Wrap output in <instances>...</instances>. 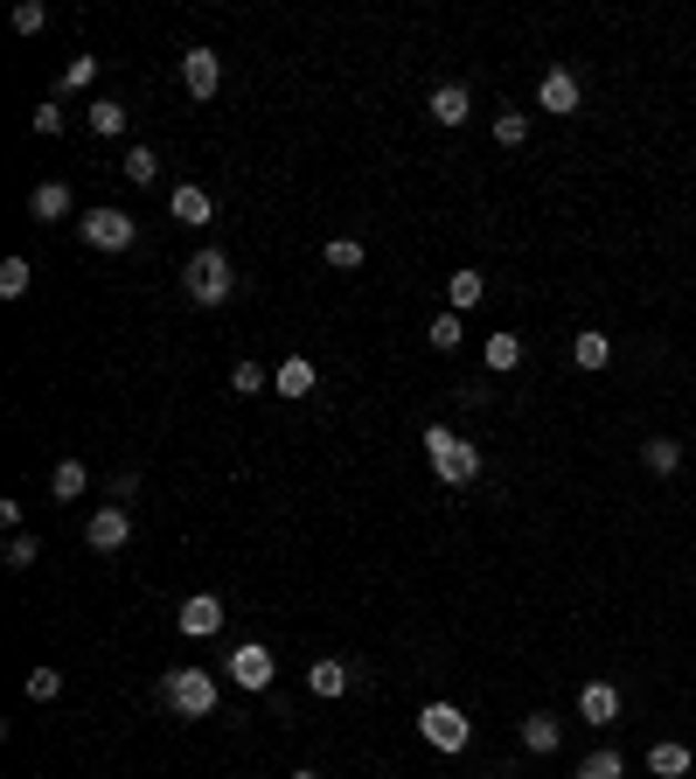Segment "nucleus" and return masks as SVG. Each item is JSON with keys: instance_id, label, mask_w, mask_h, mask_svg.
<instances>
[{"instance_id": "nucleus-14", "label": "nucleus", "mask_w": 696, "mask_h": 779, "mask_svg": "<svg viewBox=\"0 0 696 779\" xmlns=\"http://www.w3.org/2000/svg\"><path fill=\"white\" fill-rule=\"evenodd\" d=\"M578 717L599 724V731H606V724H621V689H613V682H585L578 689Z\"/></svg>"}, {"instance_id": "nucleus-13", "label": "nucleus", "mask_w": 696, "mask_h": 779, "mask_svg": "<svg viewBox=\"0 0 696 779\" xmlns=\"http://www.w3.org/2000/svg\"><path fill=\"white\" fill-rule=\"evenodd\" d=\"M70 210H77L70 181H36V189H29V216H36V223H63Z\"/></svg>"}, {"instance_id": "nucleus-23", "label": "nucleus", "mask_w": 696, "mask_h": 779, "mask_svg": "<svg viewBox=\"0 0 696 779\" xmlns=\"http://www.w3.org/2000/svg\"><path fill=\"white\" fill-rule=\"evenodd\" d=\"M640 466H648L655 480H668L683 466V446H676V438H648V446H640Z\"/></svg>"}, {"instance_id": "nucleus-36", "label": "nucleus", "mask_w": 696, "mask_h": 779, "mask_svg": "<svg viewBox=\"0 0 696 779\" xmlns=\"http://www.w3.org/2000/svg\"><path fill=\"white\" fill-rule=\"evenodd\" d=\"M29 125H36L42 140H57V133H63V105H49V98H42V105L29 112Z\"/></svg>"}, {"instance_id": "nucleus-19", "label": "nucleus", "mask_w": 696, "mask_h": 779, "mask_svg": "<svg viewBox=\"0 0 696 779\" xmlns=\"http://www.w3.org/2000/svg\"><path fill=\"white\" fill-rule=\"evenodd\" d=\"M689 745H676V738H662V745H648V772L655 779H689Z\"/></svg>"}, {"instance_id": "nucleus-2", "label": "nucleus", "mask_w": 696, "mask_h": 779, "mask_svg": "<svg viewBox=\"0 0 696 779\" xmlns=\"http://www.w3.org/2000/svg\"><path fill=\"white\" fill-rule=\"evenodd\" d=\"M161 704H168L174 717L202 724V717H216V704H223V682H216L210 668H168V675H161Z\"/></svg>"}, {"instance_id": "nucleus-15", "label": "nucleus", "mask_w": 696, "mask_h": 779, "mask_svg": "<svg viewBox=\"0 0 696 779\" xmlns=\"http://www.w3.org/2000/svg\"><path fill=\"white\" fill-rule=\"evenodd\" d=\"M306 696H321V704H334V696H349V661L321 655L314 668H306Z\"/></svg>"}, {"instance_id": "nucleus-32", "label": "nucleus", "mask_w": 696, "mask_h": 779, "mask_svg": "<svg viewBox=\"0 0 696 779\" xmlns=\"http://www.w3.org/2000/svg\"><path fill=\"white\" fill-rule=\"evenodd\" d=\"M98 84V57H70L63 63V91H91Z\"/></svg>"}, {"instance_id": "nucleus-34", "label": "nucleus", "mask_w": 696, "mask_h": 779, "mask_svg": "<svg viewBox=\"0 0 696 779\" xmlns=\"http://www.w3.org/2000/svg\"><path fill=\"white\" fill-rule=\"evenodd\" d=\"M49 29V8H42V0H21V8H14V36H42Z\"/></svg>"}, {"instance_id": "nucleus-21", "label": "nucleus", "mask_w": 696, "mask_h": 779, "mask_svg": "<svg viewBox=\"0 0 696 779\" xmlns=\"http://www.w3.org/2000/svg\"><path fill=\"white\" fill-rule=\"evenodd\" d=\"M84 125H91L98 140H119V133H125V105H119V98H91V105H84Z\"/></svg>"}, {"instance_id": "nucleus-1", "label": "nucleus", "mask_w": 696, "mask_h": 779, "mask_svg": "<svg viewBox=\"0 0 696 779\" xmlns=\"http://www.w3.org/2000/svg\"><path fill=\"white\" fill-rule=\"evenodd\" d=\"M425 459H432V480H446V487L481 480V446L453 425H425Z\"/></svg>"}, {"instance_id": "nucleus-16", "label": "nucleus", "mask_w": 696, "mask_h": 779, "mask_svg": "<svg viewBox=\"0 0 696 779\" xmlns=\"http://www.w3.org/2000/svg\"><path fill=\"white\" fill-rule=\"evenodd\" d=\"M557 745H564V724H557L551 710H529V717H523V751H536V759H551Z\"/></svg>"}, {"instance_id": "nucleus-9", "label": "nucleus", "mask_w": 696, "mask_h": 779, "mask_svg": "<svg viewBox=\"0 0 696 779\" xmlns=\"http://www.w3.org/2000/svg\"><path fill=\"white\" fill-rule=\"evenodd\" d=\"M174 627H182L189 640H210V634H223V599H216V591H189V599H182V613H174Z\"/></svg>"}, {"instance_id": "nucleus-4", "label": "nucleus", "mask_w": 696, "mask_h": 779, "mask_svg": "<svg viewBox=\"0 0 696 779\" xmlns=\"http://www.w3.org/2000/svg\"><path fill=\"white\" fill-rule=\"evenodd\" d=\"M77 237H84L91 251H133L140 223L125 216V210H105V202H98V210H84V216H77Z\"/></svg>"}, {"instance_id": "nucleus-5", "label": "nucleus", "mask_w": 696, "mask_h": 779, "mask_svg": "<svg viewBox=\"0 0 696 779\" xmlns=\"http://www.w3.org/2000/svg\"><path fill=\"white\" fill-rule=\"evenodd\" d=\"M418 738H425L432 751H467L474 724H467V710H460V704H425V710H418Z\"/></svg>"}, {"instance_id": "nucleus-18", "label": "nucleus", "mask_w": 696, "mask_h": 779, "mask_svg": "<svg viewBox=\"0 0 696 779\" xmlns=\"http://www.w3.org/2000/svg\"><path fill=\"white\" fill-rule=\"evenodd\" d=\"M168 210H174V223H210V216H216V202H210V189H195V181H182V189L168 195Z\"/></svg>"}, {"instance_id": "nucleus-26", "label": "nucleus", "mask_w": 696, "mask_h": 779, "mask_svg": "<svg viewBox=\"0 0 696 779\" xmlns=\"http://www.w3.org/2000/svg\"><path fill=\"white\" fill-rule=\"evenodd\" d=\"M621 772H627V759L613 745H599L592 759H578V779H621Z\"/></svg>"}, {"instance_id": "nucleus-33", "label": "nucleus", "mask_w": 696, "mask_h": 779, "mask_svg": "<svg viewBox=\"0 0 696 779\" xmlns=\"http://www.w3.org/2000/svg\"><path fill=\"white\" fill-rule=\"evenodd\" d=\"M495 140L502 146H523L529 140V112H495Z\"/></svg>"}, {"instance_id": "nucleus-28", "label": "nucleus", "mask_w": 696, "mask_h": 779, "mask_svg": "<svg viewBox=\"0 0 696 779\" xmlns=\"http://www.w3.org/2000/svg\"><path fill=\"white\" fill-rule=\"evenodd\" d=\"M425 334H432V348H440V355H453L460 342H467V327H460V314H432V327H425Z\"/></svg>"}, {"instance_id": "nucleus-37", "label": "nucleus", "mask_w": 696, "mask_h": 779, "mask_svg": "<svg viewBox=\"0 0 696 779\" xmlns=\"http://www.w3.org/2000/svg\"><path fill=\"white\" fill-rule=\"evenodd\" d=\"M140 495V474H112V502H133Z\"/></svg>"}, {"instance_id": "nucleus-24", "label": "nucleus", "mask_w": 696, "mask_h": 779, "mask_svg": "<svg viewBox=\"0 0 696 779\" xmlns=\"http://www.w3.org/2000/svg\"><path fill=\"white\" fill-rule=\"evenodd\" d=\"M487 370H495V376L523 370V334H487Z\"/></svg>"}, {"instance_id": "nucleus-8", "label": "nucleus", "mask_w": 696, "mask_h": 779, "mask_svg": "<svg viewBox=\"0 0 696 779\" xmlns=\"http://www.w3.org/2000/svg\"><path fill=\"white\" fill-rule=\"evenodd\" d=\"M84 543H91V550H98V557H112V550H125V543H133V515H125L119 502H105V508H98V515H91V523H84Z\"/></svg>"}, {"instance_id": "nucleus-10", "label": "nucleus", "mask_w": 696, "mask_h": 779, "mask_svg": "<svg viewBox=\"0 0 696 779\" xmlns=\"http://www.w3.org/2000/svg\"><path fill=\"white\" fill-rule=\"evenodd\" d=\"M182 84H189V98L210 105V98L223 91V57H216V49H189V57H182Z\"/></svg>"}, {"instance_id": "nucleus-7", "label": "nucleus", "mask_w": 696, "mask_h": 779, "mask_svg": "<svg viewBox=\"0 0 696 779\" xmlns=\"http://www.w3.org/2000/svg\"><path fill=\"white\" fill-rule=\"evenodd\" d=\"M223 668H230V682L251 689V696H258V689H272V675H279V661H272V647H265V640H244Z\"/></svg>"}, {"instance_id": "nucleus-27", "label": "nucleus", "mask_w": 696, "mask_h": 779, "mask_svg": "<svg viewBox=\"0 0 696 779\" xmlns=\"http://www.w3.org/2000/svg\"><path fill=\"white\" fill-rule=\"evenodd\" d=\"M21 689H29V704H57V696H63V668H29V682H21Z\"/></svg>"}, {"instance_id": "nucleus-30", "label": "nucleus", "mask_w": 696, "mask_h": 779, "mask_svg": "<svg viewBox=\"0 0 696 779\" xmlns=\"http://www.w3.org/2000/svg\"><path fill=\"white\" fill-rule=\"evenodd\" d=\"M29 285H36V265H29V257H8V265H0V293H8V300H21Z\"/></svg>"}, {"instance_id": "nucleus-6", "label": "nucleus", "mask_w": 696, "mask_h": 779, "mask_svg": "<svg viewBox=\"0 0 696 779\" xmlns=\"http://www.w3.org/2000/svg\"><path fill=\"white\" fill-rule=\"evenodd\" d=\"M536 105H544L551 119H578V105H585V84H578V70L551 63L544 77H536Z\"/></svg>"}, {"instance_id": "nucleus-25", "label": "nucleus", "mask_w": 696, "mask_h": 779, "mask_svg": "<svg viewBox=\"0 0 696 779\" xmlns=\"http://www.w3.org/2000/svg\"><path fill=\"white\" fill-rule=\"evenodd\" d=\"M119 174L133 181V189H153V174H161V161H153V146H125V161H119Z\"/></svg>"}, {"instance_id": "nucleus-35", "label": "nucleus", "mask_w": 696, "mask_h": 779, "mask_svg": "<svg viewBox=\"0 0 696 779\" xmlns=\"http://www.w3.org/2000/svg\"><path fill=\"white\" fill-rule=\"evenodd\" d=\"M230 389H238V397H258V389H265V370H258V362H238V370H230Z\"/></svg>"}, {"instance_id": "nucleus-31", "label": "nucleus", "mask_w": 696, "mask_h": 779, "mask_svg": "<svg viewBox=\"0 0 696 779\" xmlns=\"http://www.w3.org/2000/svg\"><path fill=\"white\" fill-rule=\"evenodd\" d=\"M321 257H327L334 272H355V265H363V244H355V237H327V244H321Z\"/></svg>"}, {"instance_id": "nucleus-11", "label": "nucleus", "mask_w": 696, "mask_h": 779, "mask_svg": "<svg viewBox=\"0 0 696 779\" xmlns=\"http://www.w3.org/2000/svg\"><path fill=\"white\" fill-rule=\"evenodd\" d=\"M425 112H432V125H467L474 119V91L467 84H432Z\"/></svg>"}, {"instance_id": "nucleus-38", "label": "nucleus", "mask_w": 696, "mask_h": 779, "mask_svg": "<svg viewBox=\"0 0 696 779\" xmlns=\"http://www.w3.org/2000/svg\"><path fill=\"white\" fill-rule=\"evenodd\" d=\"M293 779H321V772H314V766H300V772H293Z\"/></svg>"}, {"instance_id": "nucleus-22", "label": "nucleus", "mask_w": 696, "mask_h": 779, "mask_svg": "<svg viewBox=\"0 0 696 779\" xmlns=\"http://www.w3.org/2000/svg\"><path fill=\"white\" fill-rule=\"evenodd\" d=\"M572 362H578V370H606V362H613V334H599V327H585V334H578V342H572Z\"/></svg>"}, {"instance_id": "nucleus-12", "label": "nucleus", "mask_w": 696, "mask_h": 779, "mask_svg": "<svg viewBox=\"0 0 696 779\" xmlns=\"http://www.w3.org/2000/svg\"><path fill=\"white\" fill-rule=\"evenodd\" d=\"M314 383H321V370H314V362H306V355H286V362H279V370H272V389H279V397H286V404L314 397Z\"/></svg>"}, {"instance_id": "nucleus-17", "label": "nucleus", "mask_w": 696, "mask_h": 779, "mask_svg": "<svg viewBox=\"0 0 696 779\" xmlns=\"http://www.w3.org/2000/svg\"><path fill=\"white\" fill-rule=\"evenodd\" d=\"M487 300V279L474 272V265H460L453 279H446V314H467V306H481Z\"/></svg>"}, {"instance_id": "nucleus-20", "label": "nucleus", "mask_w": 696, "mask_h": 779, "mask_svg": "<svg viewBox=\"0 0 696 779\" xmlns=\"http://www.w3.org/2000/svg\"><path fill=\"white\" fill-rule=\"evenodd\" d=\"M84 487H91V466L84 459H63L57 474H49V502H84Z\"/></svg>"}, {"instance_id": "nucleus-3", "label": "nucleus", "mask_w": 696, "mask_h": 779, "mask_svg": "<svg viewBox=\"0 0 696 779\" xmlns=\"http://www.w3.org/2000/svg\"><path fill=\"white\" fill-rule=\"evenodd\" d=\"M182 293L195 306H223L230 293H238V272H230V257L223 251H195L189 265H182Z\"/></svg>"}, {"instance_id": "nucleus-29", "label": "nucleus", "mask_w": 696, "mask_h": 779, "mask_svg": "<svg viewBox=\"0 0 696 779\" xmlns=\"http://www.w3.org/2000/svg\"><path fill=\"white\" fill-rule=\"evenodd\" d=\"M42 550H36V536L29 529H8V550H0V564H8V570H29Z\"/></svg>"}]
</instances>
